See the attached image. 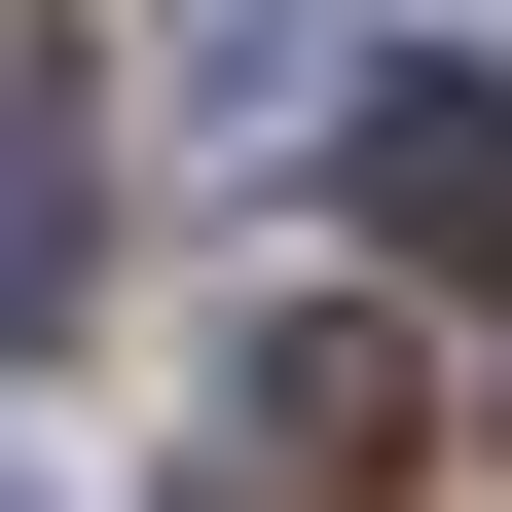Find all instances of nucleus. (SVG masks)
Segmentation results:
<instances>
[{"mask_svg": "<svg viewBox=\"0 0 512 512\" xmlns=\"http://www.w3.org/2000/svg\"><path fill=\"white\" fill-rule=\"evenodd\" d=\"M330 183H366L403 256H512V74H366V110H330Z\"/></svg>", "mask_w": 512, "mask_h": 512, "instance_id": "nucleus-2", "label": "nucleus"}, {"mask_svg": "<svg viewBox=\"0 0 512 512\" xmlns=\"http://www.w3.org/2000/svg\"><path fill=\"white\" fill-rule=\"evenodd\" d=\"M439 476V366L366 330V293H293V330L220 366V512H403Z\"/></svg>", "mask_w": 512, "mask_h": 512, "instance_id": "nucleus-1", "label": "nucleus"}, {"mask_svg": "<svg viewBox=\"0 0 512 512\" xmlns=\"http://www.w3.org/2000/svg\"><path fill=\"white\" fill-rule=\"evenodd\" d=\"M74 256H110V183H74V74L0 37V330H74Z\"/></svg>", "mask_w": 512, "mask_h": 512, "instance_id": "nucleus-3", "label": "nucleus"}]
</instances>
